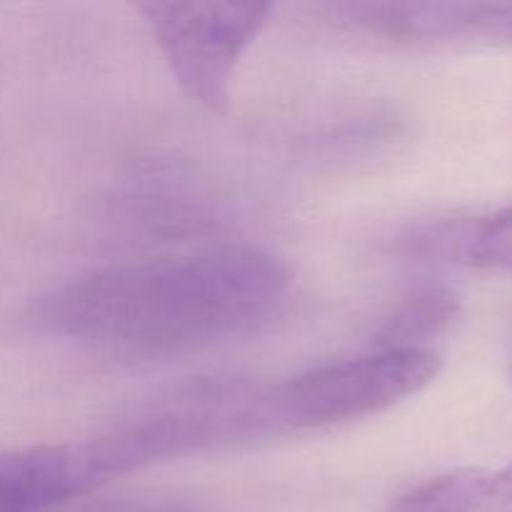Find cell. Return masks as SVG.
<instances>
[{
	"mask_svg": "<svg viewBox=\"0 0 512 512\" xmlns=\"http://www.w3.org/2000/svg\"><path fill=\"white\" fill-rule=\"evenodd\" d=\"M460 315L458 295L440 285L410 290L375 333V350H433L428 340L453 328Z\"/></svg>",
	"mask_w": 512,
	"mask_h": 512,
	"instance_id": "cell-9",
	"label": "cell"
},
{
	"mask_svg": "<svg viewBox=\"0 0 512 512\" xmlns=\"http://www.w3.org/2000/svg\"><path fill=\"white\" fill-rule=\"evenodd\" d=\"M163 53L175 83L188 98L225 113L233 98L240 60L268 25L270 3H180L148 0L135 5Z\"/></svg>",
	"mask_w": 512,
	"mask_h": 512,
	"instance_id": "cell-4",
	"label": "cell"
},
{
	"mask_svg": "<svg viewBox=\"0 0 512 512\" xmlns=\"http://www.w3.org/2000/svg\"><path fill=\"white\" fill-rule=\"evenodd\" d=\"M510 380H512V363H510Z\"/></svg>",
	"mask_w": 512,
	"mask_h": 512,
	"instance_id": "cell-11",
	"label": "cell"
},
{
	"mask_svg": "<svg viewBox=\"0 0 512 512\" xmlns=\"http://www.w3.org/2000/svg\"><path fill=\"white\" fill-rule=\"evenodd\" d=\"M420 240L465 268L512 270V203L478 218L450 220Z\"/></svg>",
	"mask_w": 512,
	"mask_h": 512,
	"instance_id": "cell-8",
	"label": "cell"
},
{
	"mask_svg": "<svg viewBox=\"0 0 512 512\" xmlns=\"http://www.w3.org/2000/svg\"><path fill=\"white\" fill-rule=\"evenodd\" d=\"M58 512H203L193 505L175 500H105V503L83 505V508H63Z\"/></svg>",
	"mask_w": 512,
	"mask_h": 512,
	"instance_id": "cell-10",
	"label": "cell"
},
{
	"mask_svg": "<svg viewBox=\"0 0 512 512\" xmlns=\"http://www.w3.org/2000/svg\"><path fill=\"white\" fill-rule=\"evenodd\" d=\"M335 23L393 45H433L455 40L512 45V3H338L325 8Z\"/></svg>",
	"mask_w": 512,
	"mask_h": 512,
	"instance_id": "cell-5",
	"label": "cell"
},
{
	"mask_svg": "<svg viewBox=\"0 0 512 512\" xmlns=\"http://www.w3.org/2000/svg\"><path fill=\"white\" fill-rule=\"evenodd\" d=\"M290 288L293 273L278 255L230 243L90 270L45 295L38 318L50 333L105 358L165 360L268 323Z\"/></svg>",
	"mask_w": 512,
	"mask_h": 512,
	"instance_id": "cell-1",
	"label": "cell"
},
{
	"mask_svg": "<svg viewBox=\"0 0 512 512\" xmlns=\"http://www.w3.org/2000/svg\"><path fill=\"white\" fill-rule=\"evenodd\" d=\"M250 390L253 385L235 380H200L135 410L88 443L105 478L240 445Z\"/></svg>",
	"mask_w": 512,
	"mask_h": 512,
	"instance_id": "cell-3",
	"label": "cell"
},
{
	"mask_svg": "<svg viewBox=\"0 0 512 512\" xmlns=\"http://www.w3.org/2000/svg\"><path fill=\"white\" fill-rule=\"evenodd\" d=\"M90 443L0 453V512H58L105 483Z\"/></svg>",
	"mask_w": 512,
	"mask_h": 512,
	"instance_id": "cell-6",
	"label": "cell"
},
{
	"mask_svg": "<svg viewBox=\"0 0 512 512\" xmlns=\"http://www.w3.org/2000/svg\"><path fill=\"white\" fill-rule=\"evenodd\" d=\"M435 350H375L250 390L243 443L328 433L423 393L440 373Z\"/></svg>",
	"mask_w": 512,
	"mask_h": 512,
	"instance_id": "cell-2",
	"label": "cell"
},
{
	"mask_svg": "<svg viewBox=\"0 0 512 512\" xmlns=\"http://www.w3.org/2000/svg\"><path fill=\"white\" fill-rule=\"evenodd\" d=\"M388 512H512V460L498 470L463 468L425 480Z\"/></svg>",
	"mask_w": 512,
	"mask_h": 512,
	"instance_id": "cell-7",
	"label": "cell"
}]
</instances>
